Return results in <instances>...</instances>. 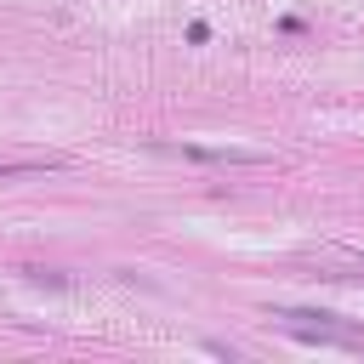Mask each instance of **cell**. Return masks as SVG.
Returning <instances> with one entry per match:
<instances>
[{
  "label": "cell",
  "instance_id": "1",
  "mask_svg": "<svg viewBox=\"0 0 364 364\" xmlns=\"http://www.w3.org/2000/svg\"><path fill=\"white\" fill-rule=\"evenodd\" d=\"M182 159H205V165H273V154H262V148H182Z\"/></svg>",
  "mask_w": 364,
  "mask_h": 364
},
{
  "label": "cell",
  "instance_id": "2",
  "mask_svg": "<svg viewBox=\"0 0 364 364\" xmlns=\"http://www.w3.org/2000/svg\"><path fill=\"white\" fill-rule=\"evenodd\" d=\"M63 159L57 154H34V159H0V182H11V176H40V171H57Z\"/></svg>",
  "mask_w": 364,
  "mask_h": 364
},
{
  "label": "cell",
  "instance_id": "3",
  "mask_svg": "<svg viewBox=\"0 0 364 364\" xmlns=\"http://www.w3.org/2000/svg\"><path fill=\"white\" fill-rule=\"evenodd\" d=\"M34 284H51V290H68V273H57V267H23Z\"/></svg>",
  "mask_w": 364,
  "mask_h": 364
}]
</instances>
